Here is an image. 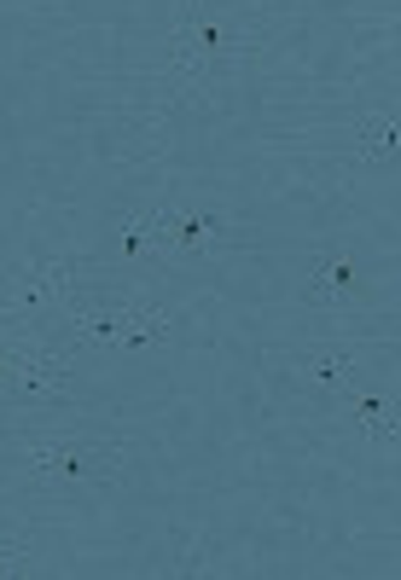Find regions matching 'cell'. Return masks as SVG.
<instances>
[{"instance_id":"6da1fadb","label":"cell","mask_w":401,"mask_h":580,"mask_svg":"<svg viewBox=\"0 0 401 580\" xmlns=\"http://www.w3.org/2000/svg\"><path fill=\"white\" fill-rule=\"evenodd\" d=\"M355 151L366 163H390L396 157V123H390V116H373V123L355 134Z\"/></svg>"},{"instance_id":"7a4b0ae2","label":"cell","mask_w":401,"mask_h":580,"mask_svg":"<svg viewBox=\"0 0 401 580\" xmlns=\"http://www.w3.org/2000/svg\"><path fill=\"white\" fill-rule=\"evenodd\" d=\"M355 418H361V430L373 436V441H384V447L396 441V418H390V406H384V401H373V395H355Z\"/></svg>"},{"instance_id":"3957f363","label":"cell","mask_w":401,"mask_h":580,"mask_svg":"<svg viewBox=\"0 0 401 580\" xmlns=\"http://www.w3.org/2000/svg\"><path fill=\"white\" fill-rule=\"evenodd\" d=\"M303 378L309 383H349V389H355V361H343V354H321V361H303Z\"/></svg>"},{"instance_id":"277c9868","label":"cell","mask_w":401,"mask_h":580,"mask_svg":"<svg viewBox=\"0 0 401 580\" xmlns=\"http://www.w3.org/2000/svg\"><path fill=\"white\" fill-rule=\"evenodd\" d=\"M349 290H355V267H349V262H331L326 273H314V279H309L314 302H321V297H349Z\"/></svg>"}]
</instances>
